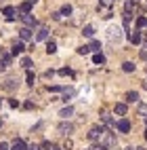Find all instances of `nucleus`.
Returning <instances> with one entry per match:
<instances>
[{"label": "nucleus", "instance_id": "obj_6", "mask_svg": "<svg viewBox=\"0 0 147 150\" xmlns=\"http://www.w3.org/2000/svg\"><path fill=\"white\" fill-rule=\"evenodd\" d=\"M116 127H118L120 133H128L130 131V121H128V118H120V121L116 123Z\"/></svg>", "mask_w": 147, "mask_h": 150}, {"label": "nucleus", "instance_id": "obj_24", "mask_svg": "<svg viewBox=\"0 0 147 150\" xmlns=\"http://www.w3.org/2000/svg\"><path fill=\"white\" fill-rule=\"evenodd\" d=\"M137 114H139V116H147V104H139V106H137Z\"/></svg>", "mask_w": 147, "mask_h": 150}, {"label": "nucleus", "instance_id": "obj_14", "mask_svg": "<svg viewBox=\"0 0 147 150\" xmlns=\"http://www.w3.org/2000/svg\"><path fill=\"white\" fill-rule=\"evenodd\" d=\"M126 110H128V108H126V104H124V102H120V104H116L114 112H116V114H120V116H124V114H126Z\"/></svg>", "mask_w": 147, "mask_h": 150}, {"label": "nucleus", "instance_id": "obj_11", "mask_svg": "<svg viewBox=\"0 0 147 150\" xmlns=\"http://www.w3.org/2000/svg\"><path fill=\"white\" fill-rule=\"evenodd\" d=\"M25 51V45H23V40H17L15 45H13V55H21Z\"/></svg>", "mask_w": 147, "mask_h": 150}, {"label": "nucleus", "instance_id": "obj_8", "mask_svg": "<svg viewBox=\"0 0 147 150\" xmlns=\"http://www.w3.org/2000/svg\"><path fill=\"white\" fill-rule=\"evenodd\" d=\"M36 40H48V30L44 28V25H40L36 30V36H34V42Z\"/></svg>", "mask_w": 147, "mask_h": 150}, {"label": "nucleus", "instance_id": "obj_37", "mask_svg": "<svg viewBox=\"0 0 147 150\" xmlns=\"http://www.w3.org/2000/svg\"><path fill=\"white\" fill-rule=\"evenodd\" d=\"M0 150H8V144L6 142H0Z\"/></svg>", "mask_w": 147, "mask_h": 150}, {"label": "nucleus", "instance_id": "obj_44", "mask_svg": "<svg viewBox=\"0 0 147 150\" xmlns=\"http://www.w3.org/2000/svg\"><path fill=\"white\" fill-rule=\"evenodd\" d=\"M126 150H137V148H132V146H130V148H126Z\"/></svg>", "mask_w": 147, "mask_h": 150}, {"label": "nucleus", "instance_id": "obj_25", "mask_svg": "<svg viewBox=\"0 0 147 150\" xmlns=\"http://www.w3.org/2000/svg\"><path fill=\"white\" fill-rule=\"evenodd\" d=\"M59 76H74V70L72 68H61L59 70Z\"/></svg>", "mask_w": 147, "mask_h": 150}, {"label": "nucleus", "instance_id": "obj_46", "mask_svg": "<svg viewBox=\"0 0 147 150\" xmlns=\"http://www.w3.org/2000/svg\"><path fill=\"white\" fill-rule=\"evenodd\" d=\"M40 150H44V148H40Z\"/></svg>", "mask_w": 147, "mask_h": 150}, {"label": "nucleus", "instance_id": "obj_41", "mask_svg": "<svg viewBox=\"0 0 147 150\" xmlns=\"http://www.w3.org/2000/svg\"><path fill=\"white\" fill-rule=\"evenodd\" d=\"M29 150H40V148H38V146H32V148H29Z\"/></svg>", "mask_w": 147, "mask_h": 150}, {"label": "nucleus", "instance_id": "obj_30", "mask_svg": "<svg viewBox=\"0 0 147 150\" xmlns=\"http://www.w3.org/2000/svg\"><path fill=\"white\" fill-rule=\"evenodd\" d=\"M72 11H74V8H72L70 4H65V6L61 8V15H72Z\"/></svg>", "mask_w": 147, "mask_h": 150}, {"label": "nucleus", "instance_id": "obj_19", "mask_svg": "<svg viewBox=\"0 0 147 150\" xmlns=\"http://www.w3.org/2000/svg\"><path fill=\"white\" fill-rule=\"evenodd\" d=\"M46 53H48V55L57 53V45H55L53 40H46Z\"/></svg>", "mask_w": 147, "mask_h": 150}, {"label": "nucleus", "instance_id": "obj_33", "mask_svg": "<svg viewBox=\"0 0 147 150\" xmlns=\"http://www.w3.org/2000/svg\"><path fill=\"white\" fill-rule=\"evenodd\" d=\"M78 53H80V55H88V53H91V49H88V47H80V49H78Z\"/></svg>", "mask_w": 147, "mask_h": 150}, {"label": "nucleus", "instance_id": "obj_35", "mask_svg": "<svg viewBox=\"0 0 147 150\" xmlns=\"http://www.w3.org/2000/svg\"><path fill=\"white\" fill-rule=\"evenodd\" d=\"M61 17H63L61 13H53V19H55V21H61Z\"/></svg>", "mask_w": 147, "mask_h": 150}, {"label": "nucleus", "instance_id": "obj_16", "mask_svg": "<svg viewBox=\"0 0 147 150\" xmlns=\"http://www.w3.org/2000/svg\"><path fill=\"white\" fill-rule=\"evenodd\" d=\"M101 121H103V125H107V127H116V121H114L109 114H103V116H101Z\"/></svg>", "mask_w": 147, "mask_h": 150}, {"label": "nucleus", "instance_id": "obj_28", "mask_svg": "<svg viewBox=\"0 0 147 150\" xmlns=\"http://www.w3.org/2000/svg\"><path fill=\"white\" fill-rule=\"evenodd\" d=\"M21 66H23L25 70H32V59H29V57H23V59H21Z\"/></svg>", "mask_w": 147, "mask_h": 150}, {"label": "nucleus", "instance_id": "obj_12", "mask_svg": "<svg viewBox=\"0 0 147 150\" xmlns=\"http://www.w3.org/2000/svg\"><path fill=\"white\" fill-rule=\"evenodd\" d=\"M141 40H143V36H141V32H139V30L130 32V42H132V45H139Z\"/></svg>", "mask_w": 147, "mask_h": 150}, {"label": "nucleus", "instance_id": "obj_45", "mask_svg": "<svg viewBox=\"0 0 147 150\" xmlns=\"http://www.w3.org/2000/svg\"><path fill=\"white\" fill-rule=\"evenodd\" d=\"M137 150H145V148H137Z\"/></svg>", "mask_w": 147, "mask_h": 150}, {"label": "nucleus", "instance_id": "obj_32", "mask_svg": "<svg viewBox=\"0 0 147 150\" xmlns=\"http://www.w3.org/2000/svg\"><path fill=\"white\" fill-rule=\"evenodd\" d=\"M72 146H74L72 139H65V142H63V150H72Z\"/></svg>", "mask_w": 147, "mask_h": 150}, {"label": "nucleus", "instance_id": "obj_22", "mask_svg": "<svg viewBox=\"0 0 147 150\" xmlns=\"http://www.w3.org/2000/svg\"><path fill=\"white\" fill-rule=\"evenodd\" d=\"M2 87L6 89V91H13V89L17 87V83H15V78H8V81H6V83H4Z\"/></svg>", "mask_w": 147, "mask_h": 150}, {"label": "nucleus", "instance_id": "obj_47", "mask_svg": "<svg viewBox=\"0 0 147 150\" xmlns=\"http://www.w3.org/2000/svg\"><path fill=\"white\" fill-rule=\"evenodd\" d=\"M0 125H2V123H0Z\"/></svg>", "mask_w": 147, "mask_h": 150}, {"label": "nucleus", "instance_id": "obj_20", "mask_svg": "<svg viewBox=\"0 0 147 150\" xmlns=\"http://www.w3.org/2000/svg\"><path fill=\"white\" fill-rule=\"evenodd\" d=\"M74 95H76L74 89H63V97H61V99H63V102H67V99H72Z\"/></svg>", "mask_w": 147, "mask_h": 150}, {"label": "nucleus", "instance_id": "obj_27", "mask_svg": "<svg viewBox=\"0 0 147 150\" xmlns=\"http://www.w3.org/2000/svg\"><path fill=\"white\" fill-rule=\"evenodd\" d=\"M19 11H21V13H32V4H29L27 0H25V2H23L21 6H19Z\"/></svg>", "mask_w": 147, "mask_h": 150}, {"label": "nucleus", "instance_id": "obj_2", "mask_svg": "<svg viewBox=\"0 0 147 150\" xmlns=\"http://www.w3.org/2000/svg\"><path fill=\"white\" fill-rule=\"evenodd\" d=\"M103 133H105V129L101 127V125H95L93 129H91V131H88V139H91V142H99V139L103 137Z\"/></svg>", "mask_w": 147, "mask_h": 150}, {"label": "nucleus", "instance_id": "obj_21", "mask_svg": "<svg viewBox=\"0 0 147 150\" xmlns=\"http://www.w3.org/2000/svg\"><path fill=\"white\" fill-rule=\"evenodd\" d=\"M134 68H137V66H134L132 62H124V64H122V70H124V72H128V74L134 72Z\"/></svg>", "mask_w": 147, "mask_h": 150}, {"label": "nucleus", "instance_id": "obj_29", "mask_svg": "<svg viewBox=\"0 0 147 150\" xmlns=\"http://www.w3.org/2000/svg\"><path fill=\"white\" fill-rule=\"evenodd\" d=\"M88 49H91V51H99V49H101V42H99V40H93L91 45H88Z\"/></svg>", "mask_w": 147, "mask_h": 150}, {"label": "nucleus", "instance_id": "obj_42", "mask_svg": "<svg viewBox=\"0 0 147 150\" xmlns=\"http://www.w3.org/2000/svg\"><path fill=\"white\" fill-rule=\"evenodd\" d=\"M145 142H147V129H145Z\"/></svg>", "mask_w": 147, "mask_h": 150}, {"label": "nucleus", "instance_id": "obj_18", "mask_svg": "<svg viewBox=\"0 0 147 150\" xmlns=\"http://www.w3.org/2000/svg\"><path fill=\"white\" fill-rule=\"evenodd\" d=\"M82 34H84L86 38H93V36H95V28H93V25H84Z\"/></svg>", "mask_w": 147, "mask_h": 150}, {"label": "nucleus", "instance_id": "obj_13", "mask_svg": "<svg viewBox=\"0 0 147 150\" xmlns=\"http://www.w3.org/2000/svg\"><path fill=\"white\" fill-rule=\"evenodd\" d=\"M72 114H74V106H65L61 112H59V116H61V118H70Z\"/></svg>", "mask_w": 147, "mask_h": 150}, {"label": "nucleus", "instance_id": "obj_43", "mask_svg": "<svg viewBox=\"0 0 147 150\" xmlns=\"http://www.w3.org/2000/svg\"><path fill=\"white\" fill-rule=\"evenodd\" d=\"M55 150H63V148H59V146H55Z\"/></svg>", "mask_w": 147, "mask_h": 150}, {"label": "nucleus", "instance_id": "obj_3", "mask_svg": "<svg viewBox=\"0 0 147 150\" xmlns=\"http://www.w3.org/2000/svg\"><path fill=\"white\" fill-rule=\"evenodd\" d=\"M101 144H103V146H107V148H111V146H116V144H118V137L105 129V133H103V137H101Z\"/></svg>", "mask_w": 147, "mask_h": 150}, {"label": "nucleus", "instance_id": "obj_23", "mask_svg": "<svg viewBox=\"0 0 147 150\" xmlns=\"http://www.w3.org/2000/svg\"><path fill=\"white\" fill-rule=\"evenodd\" d=\"M93 62H95L97 66H99V64H105V55H103V53H95V55H93Z\"/></svg>", "mask_w": 147, "mask_h": 150}, {"label": "nucleus", "instance_id": "obj_15", "mask_svg": "<svg viewBox=\"0 0 147 150\" xmlns=\"http://www.w3.org/2000/svg\"><path fill=\"white\" fill-rule=\"evenodd\" d=\"M126 102H128V104L139 102V93H137V91H128V93H126Z\"/></svg>", "mask_w": 147, "mask_h": 150}, {"label": "nucleus", "instance_id": "obj_4", "mask_svg": "<svg viewBox=\"0 0 147 150\" xmlns=\"http://www.w3.org/2000/svg\"><path fill=\"white\" fill-rule=\"evenodd\" d=\"M21 21L25 23V28H38V21L32 13H21Z\"/></svg>", "mask_w": 147, "mask_h": 150}, {"label": "nucleus", "instance_id": "obj_31", "mask_svg": "<svg viewBox=\"0 0 147 150\" xmlns=\"http://www.w3.org/2000/svg\"><path fill=\"white\" fill-rule=\"evenodd\" d=\"M137 25H139V28H145V25H147V19H145V17H139V19H137Z\"/></svg>", "mask_w": 147, "mask_h": 150}, {"label": "nucleus", "instance_id": "obj_39", "mask_svg": "<svg viewBox=\"0 0 147 150\" xmlns=\"http://www.w3.org/2000/svg\"><path fill=\"white\" fill-rule=\"evenodd\" d=\"M103 4H107V6H109V4H111V0H103Z\"/></svg>", "mask_w": 147, "mask_h": 150}, {"label": "nucleus", "instance_id": "obj_40", "mask_svg": "<svg viewBox=\"0 0 147 150\" xmlns=\"http://www.w3.org/2000/svg\"><path fill=\"white\" fill-rule=\"evenodd\" d=\"M27 2H29V4H36V2H38V0H27Z\"/></svg>", "mask_w": 147, "mask_h": 150}, {"label": "nucleus", "instance_id": "obj_26", "mask_svg": "<svg viewBox=\"0 0 147 150\" xmlns=\"http://www.w3.org/2000/svg\"><path fill=\"white\" fill-rule=\"evenodd\" d=\"M25 81H27V85H34V83H36V74L32 72V70H27V76H25Z\"/></svg>", "mask_w": 147, "mask_h": 150}, {"label": "nucleus", "instance_id": "obj_36", "mask_svg": "<svg viewBox=\"0 0 147 150\" xmlns=\"http://www.w3.org/2000/svg\"><path fill=\"white\" fill-rule=\"evenodd\" d=\"M8 106H11V108H17V106H19V102H17V99H11V102H8Z\"/></svg>", "mask_w": 147, "mask_h": 150}, {"label": "nucleus", "instance_id": "obj_17", "mask_svg": "<svg viewBox=\"0 0 147 150\" xmlns=\"http://www.w3.org/2000/svg\"><path fill=\"white\" fill-rule=\"evenodd\" d=\"M11 150H25V142H23V139H15Z\"/></svg>", "mask_w": 147, "mask_h": 150}, {"label": "nucleus", "instance_id": "obj_1", "mask_svg": "<svg viewBox=\"0 0 147 150\" xmlns=\"http://www.w3.org/2000/svg\"><path fill=\"white\" fill-rule=\"evenodd\" d=\"M120 38H122V28L111 25L109 30H107V40L109 42H120Z\"/></svg>", "mask_w": 147, "mask_h": 150}, {"label": "nucleus", "instance_id": "obj_7", "mask_svg": "<svg viewBox=\"0 0 147 150\" xmlns=\"http://www.w3.org/2000/svg\"><path fill=\"white\" fill-rule=\"evenodd\" d=\"M34 38V32H32V28H21L19 30V40H32Z\"/></svg>", "mask_w": 147, "mask_h": 150}, {"label": "nucleus", "instance_id": "obj_10", "mask_svg": "<svg viewBox=\"0 0 147 150\" xmlns=\"http://www.w3.org/2000/svg\"><path fill=\"white\" fill-rule=\"evenodd\" d=\"M8 66H11V55L4 53V55H2V59H0V72H4Z\"/></svg>", "mask_w": 147, "mask_h": 150}, {"label": "nucleus", "instance_id": "obj_9", "mask_svg": "<svg viewBox=\"0 0 147 150\" xmlns=\"http://www.w3.org/2000/svg\"><path fill=\"white\" fill-rule=\"evenodd\" d=\"M15 13H17L15 6H4V8H2V15L6 17V21H13V19H15Z\"/></svg>", "mask_w": 147, "mask_h": 150}, {"label": "nucleus", "instance_id": "obj_5", "mask_svg": "<svg viewBox=\"0 0 147 150\" xmlns=\"http://www.w3.org/2000/svg\"><path fill=\"white\" fill-rule=\"evenodd\" d=\"M57 131L61 133V135H70V133L74 131V125H72L70 121H67V123L63 121V123H59V127H57Z\"/></svg>", "mask_w": 147, "mask_h": 150}, {"label": "nucleus", "instance_id": "obj_38", "mask_svg": "<svg viewBox=\"0 0 147 150\" xmlns=\"http://www.w3.org/2000/svg\"><path fill=\"white\" fill-rule=\"evenodd\" d=\"M141 59H147V51H145V49L141 51Z\"/></svg>", "mask_w": 147, "mask_h": 150}, {"label": "nucleus", "instance_id": "obj_34", "mask_svg": "<svg viewBox=\"0 0 147 150\" xmlns=\"http://www.w3.org/2000/svg\"><path fill=\"white\" fill-rule=\"evenodd\" d=\"M91 150H109V148H107V146H103V144H95Z\"/></svg>", "mask_w": 147, "mask_h": 150}]
</instances>
